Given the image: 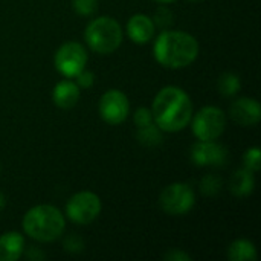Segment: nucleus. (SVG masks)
Listing matches in <instances>:
<instances>
[{
	"mask_svg": "<svg viewBox=\"0 0 261 261\" xmlns=\"http://www.w3.org/2000/svg\"><path fill=\"white\" fill-rule=\"evenodd\" d=\"M151 115L154 124L168 133L184 130L193 118V102L185 90L167 86L159 90L153 101Z\"/></svg>",
	"mask_w": 261,
	"mask_h": 261,
	"instance_id": "obj_1",
	"label": "nucleus"
},
{
	"mask_svg": "<svg viewBox=\"0 0 261 261\" xmlns=\"http://www.w3.org/2000/svg\"><path fill=\"white\" fill-rule=\"evenodd\" d=\"M153 54L164 67L184 69L197 58L199 41L184 31H162L154 40Z\"/></svg>",
	"mask_w": 261,
	"mask_h": 261,
	"instance_id": "obj_2",
	"label": "nucleus"
},
{
	"mask_svg": "<svg viewBox=\"0 0 261 261\" xmlns=\"http://www.w3.org/2000/svg\"><path fill=\"white\" fill-rule=\"evenodd\" d=\"M64 226L63 213L52 205H37L23 217L24 234L41 243H49L61 237Z\"/></svg>",
	"mask_w": 261,
	"mask_h": 261,
	"instance_id": "obj_3",
	"label": "nucleus"
},
{
	"mask_svg": "<svg viewBox=\"0 0 261 261\" xmlns=\"http://www.w3.org/2000/svg\"><path fill=\"white\" fill-rule=\"evenodd\" d=\"M122 28L121 24L107 15L93 18L84 32L87 46L101 55H109L115 52L122 43Z\"/></svg>",
	"mask_w": 261,
	"mask_h": 261,
	"instance_id": "obj_4",
	"label": "nucleus"
},
{
	"mask_svg": "<svg viewBox=\"0 0 261 261\" xmlns=\"http://www.w3.org/2000/svg\"><path fill=\"white\" fill-rule=\"evenodd\" d=\"M193 133L199 141H217L226 127V116L222 109L206 106L193 118Z\"/></svg>",
	"mask_w": 261,
	"mask_h": 261,
	"instance_id": "obj_5",
	"label": "nucleus"
},
{
	"mask_svg": "<svg viewBox=\"0 0 261 261\" xmlns=\"http://www.w3.org/2000/svg\"><path fill=\"white\" fill-rule=\"evenodd\" d=\"M159 203L167 214L184 216L193 210L196 203V194L188 184L174 182L167 188H164L159 197Z\"/></svg>",
	"mask_w": 261,
	"mask_h": 261,
	"instance_id": "obj_6",
	"label": "nucleus"
},
{
	"mask_svg": "<svg viewBox=\"0 0 261 261\" xmlns=\"http://www.w3.org/2000/svg\"><path fill=\"white\" fill-rule=\"evenodd\" d=\"M101 199L92 191H80L66 203V216L76 225L92 223L101 213Z\"/></svg>",
	"mask_w": 261,
	"mask_h": 261,
	"instance_id": "obj_7",
	"label": "nucleus"
},
{
	"mask_svg": "<svg viewBox=\"0 0 261 261\" xmlns=\"http://www.w3.org/2000/svg\"><path fill=\"white\" fill-rule=\"evenodd\" d=\"M55 69L66 78H75L87 64V50L76 41H67L58 47L54 57Z\"/></svg>",
	"mask_w": 261,
	"mask_h": 261,
	"instance_id": "obj_8",
	"label": "nucleus"
},
{
	"mask_svg": "<svg viewBox=\"0 0 261 261\" xmlns=\"http://www.w3.org/2000/svg\"><path fill=\"white\" fill-rule=\"evenodd\" d=\"M98 110H99L101 118L107 124L118 125L127 119L128 112H130V102L124 92L118 89H110L101 96Z\"/></svg>",
	"mask_w": 261,
	"mask_h": 261,
	"instance_id": "obj_9",
	"label": "nucleus"
},
{
	"mask_svg": "<svg viewBox=\"0 0 261 261\" xmlns=\"http://www.w3.org/2000/svg\"><path fill=\"white\" fill-rule=\"evenodd\" d=\"M228 159V150L216 141H197L191 148V161L197 167H223Z\"/></svg>",
	"mask_w": 261,
	"mask_h": 261,
	"instance_id": "obj_10",
	"label": "nucleus"
},
{
	"mask_svg": "<svg viewBox=\"0 0 261 261\" xmlns=\"http://www.w3.org/2000/svg\"><path fill=\"white\" fill-rule=\"evenodd\" d=\"M231 118L242 127H254L260 122V102L254 98H239L231 106Z\"/></svg>",
	"mask_w": 261,
	"mask_h": 261,
	"instance_id": "obj_11",
	"label": "nucleus"
},
{
	"mask_svg": "<svg viewBox=\"0 0 261 261\" xmlns=\"http://www.w3.org/2000/svg\"><path fill=\"white\" fill-rule=\"evenodd\" d=\"M154 28L147 14H135L127 21V35L136 44H147L154 35Z\"/></svg>",
	"mask_w": 261,
	"mask_h": 261,
	"instance_id": "obj_12",
	"label": "nucleus"
},
{
	"mask_svg": "<svg viewBox=\"0 0 261 261\" xmlns=\"http://www.w3.org/2000/svg\"><path fill=\"white\" fill-rule=\"evenodd\" d=\"M54 104L60 109H72L80 99V87L75 81L63 80L52 90Z\"/></svg>",
	"mask_w": 261,
	"mask_h": 261,
	"instance_id": "obj_13",
	"label": "nucleus"
},
{
	"mask_svg": "<svg viewBox=\"0 0 261 261\" xmlns=\"http://www.w3.org/2000/svg\"><path fill=\"white\" fill-rule=\"evenodd\" d=\"M24 252V239L18 232H5L0 236V261L18 260Z\"/></svg>",
	"mask_w": 261,
	"mask_h": 261,
	"instance_id": "obj_14",
	"label": "nucleus"
},
{
	"mask_svg": "<svg viewBox=\"0 0 261 261\" xmlns=\"http://www.w3.org/2000/svg\"><path fill=\"white\" fill-rule=\"evenodd\" d=\"M254 188H255V179L252 171L248 168L237 170L229 180V190L237 197H246L252 194Z\"/></svg>",
	"mask_w": 261,
	"mask_h": 261,
	"instance_id": "obj_15",
	"label": "nucleus"
},
{
	"mask_svg": "<svg viewBox=\"0 0 261 261\" xmlns=\"http://www.w3.org/2000/svg\"><path fill=\"white\" fill-rule=\"evenodd\" d=\"M228 258L231 261H255L257 249L252 242L246 239H239L228 248Z\"/></svg>",
	"mask_w": 261,
	"mask_h": 261,
	"instance_id": "obj_16",
	"label": "nucleus"
},
{
	"mask_svg": "<svg viewBox=\"0 0 261 261\" xmlns=\"http://www.w3.org/2000/svg\"><path fill=\"white\" fill-rule=\"evenodd\" d=\"M219 92L223 96H234L240 92L242 89V83L239 75L232 73V72H226L223 75H220L219 83H217Z\"/></svg>",
	"mask_w": 261,
	"mask_h": 261,
	"instance_id": "obj_17",
	"label": "nucleus"
},
{
	"mask_svg": "<svg viewBox=\"0 0 261 261\" xmlns=\"http://www.w3.org/2000/svg\"><path fill=\"white\" fill-rule=\"evenodd\" d=\"M161 128L156 124H148L145 127H139L138 128V141L145 145V147H156L162 142V135H161Z\"/></svg>",
	"mask_w": 261,
	"mask_h": 261,
	"instance_id": "obj_18",
	"label": "nucleus"
},
{
	"mask_svg": "<svg viewBox=\"0 0 261 261\" xmlns=\"http://www.w3.org/2000/svg\"><path fill=\"white\" fill-rule=\"evenodd\" d=\"M220 188H222V179L219 176L208 174L200 180V190L205 196H210V197L217 196L220 193Z\"/></svg>",
	"mask_w": 261,
	"mask_h": 261,
	"instance_id": "obj_19",
	"label": "nucleus"
},
{
	"mask_svg": "<svg viewBox=\"0 0 261 261\" xmlns=\"http://www.w3.org/2000/svg\"><path fill=\"white\" fill-rule=\"evenodd\" d=\"M73 11L83 17H90L98 11V0H72Z\"/></svg>",
	"mask_w": 261,
	"mask_h": 261,
	"instance_id": "obj_20",
	"label": "nucleus"
},
{
	"mask_svg": "<svg viewBox=\"0 0 261 261\" xmlns=\"http://www.w3.org/2000/svg\"><path fill=\"white\" fill-rule=\"evenodd\" d=\"M243 162H245V168L254 171H258L261 167V153L258 147H252L249 150H246L245 156H243Z\"/></svg>",
	"mask_w": 261,
	"mask_h": 261,
	"instance_id": "obj_21",
	"label": "nucleus"
},
{
	"mask_svg": "<svg viewBox=\"0 0 261 261\" xmlns=\"http://www.w3.org/2000/svg\"><path fill=\"white\" fill-rule=\"evenodd\" d=\"M151 20H153L154 26H159L161 29H168L173 23V14L167 6H161V8H158L154 18H151Z\"/></svg>",
	"mask_w": 261,
	"mask_h": 261,
	"instance_id": "obj_22",
	"label": "nucleus"
},
{
	"mask_svg": "<svg viewBox=\"0 0 261 261\" xmlns=\"http://www.w3.org/2000/svg\"><path fill=\"white\" fill-rule=\"evenodd\" d=\"M153 122V115H151V110L145 109V107H141L135 112V124L136 127H145L148 124Z\"/></svg>",
	"mask_w": 261,
	"mask_h": 261,
	"instance_id": "obj_23",
	"label": "nucleus"
},
{
	"mask_svg": "<svg viewBox=\"0 0 261 261\" xmlns=\"http://www.w3.org/2000/svg\"><path fill=\"white\" fill-rule=\"evenodd\" d=\"M75 78H76V84H78L80 89H89L95 83V75L92 72H87L86 69L81 70Z\"/></svg>",
	"mask_w": 261,
	"mask_h": 261,
	"instance_id": "obj_24",
	"label": "nucleus"
},
{
	"mask_svg": "<svg viewBox=\"0 0 261 261\" xmlns=\"http://www.w3.org/2000/svg\"><path fill=\"white\" fill-rule=\"evenodd\" d=\"M63 245H64L66 251L73 252V254L81 252V251H83V248H84L83 240H81L80 237H76V236H69V237L64 240V243H63Z\"/></svg>",
	"mask_w": 261,
	"mask_h": 261,
	"instance_id": "obj_25",
	"label": "nucleus"
},
{
	"mask_svg": "<svg viewBox=\"0 0 261 261\" xmlns=\"http://www.w3.org/2000/svg\"><path fill=\"white\" fill-rule=\"evenodd\" d=\"M164 258L168 261H190L191 260V257H190L187 252L180 251V249H171V251H168V252L165 254V257H164Z\"/></svg>",
	"mask_w": 261,
	"mask_h": 261,
	"instance_id": "obj_26",
	"label": "nucleus"
},
{
	"mask_svg": "<svg viewBox=\"0 0 261 261\" xmlns=\"http://www.w3.org/2000/svg\"><path fill=\"white\" fill-rule=\"evenodd\" d=\"M156 2H159L162 5H170V3H174L176 0H156Z\"/></svg>",
	"mask_w": 261,
	"mask_h": 261,
	"instance_id": "obj_27",
	"label": "nucleus"
},
{
	"mask_svg": "<svg viewBox=\"0 0 261 261\" xmlns=\"http://www.w3.org/2000/svg\"><path fill=\"white\" fill-rule=\"evenodd\" d=\"M3 206H5V199H3V196L0 194V210H2Z\"/></svg>",
	"mask_w": 261,
	"mask_h": 261,
	"instance_id": "obj_28",
	"label": "nucleus"
},
{
	"mask_svg": "<svg viewBox=\"0 0 261 261\" xmlns=\"http://www.w3.org/2000/svg\"><path fill=\"white\" fill-rule=\"evenodd\" d=\"M191 2H197V0H191Z\"/></svg>",
	"mask_w": 261,
	"mask_h": 261,
	"instance_id": "obj_29",
	"label": "nucleus"
}]
</instances>
